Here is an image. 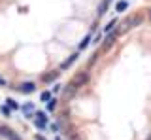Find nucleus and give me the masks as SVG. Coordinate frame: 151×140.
I'll return each instance as SVG.
<instances>
[{
	"instance_id": "7",
	"label": "nucleus",
	"mask_w": 151,
	"mask_h": 140,
	"mask_svg": "<svg viewBox=\"0 0 151 140\" xmlns=\"http://www.w3.org/2000/svg\"><path fill=\"white\" fill-rule=\"evenodd\" d=\"M19 91H21V93H34V91H36V85H34L32 82L21 83V85H19Z\"/></svg>"
},
{
	"instance_id": "6",
	"label": "nucleus",
	"mask_w": 151,
	"mask_h": 140,
	"mask_svg": "<svg viewBox=\"0 0 151 140\" xmlns=\"http://www.w3.org/2000/svg\"><path fill=\"white\" fill-rule=\"evenodd\" d=\"M117 36H119V32H110V34L106 36V40H104L106 42V44H104V49H108L110 45H113V42L117 40Z\"/></svg>"
},
{
	"instance_id": "2",
	"label": "nucleus",
	"mask_w": 151,
	"mask_h": 140,
	"mask_svg": "<svg viewBox=\"0 0 151 140\" xmlns=\"http://www.w3.org/2000/svg\"><path fill=\"white\" fill-rule=\"evenodd\" d=\"M0 134H2L4 138H8V140H23V138L15 133V131L9 129V127H6V125H0Z\"/></svg>"
},
{
	"instance_id": "10",
	"label": "nucleus",
	"mask_w": 151,
	"mask_h": 140,
	"mask_svg": "<svg viewBox=\"0 0 151 140\" xmlns=\"http://www.w3.org/2000/svg\"><path fill=\"white\" fill-rule=\"evenodd\" d=\"M57 76H59V70H57V72H51V74H45V76H42V80H44V82H53Z\"/></svg>"
},
{
	"instance_id": "21",
	"label": "nucleus",
	"mask_w": 151,
	"mask_h": 140,
	"mask_svg": "<svg viewBox=\"0 0 151 140\" xmlns=\"http://www.w3.org/2000/svg\"><path fill=\"white\" fill-rule=\"evenodd\" d=\"M145 140H151V133H149V136H147V138H145Z\"/></svg>"
},
{
	"instance_id": "1",
	"label": "nucleus",
	"mask_w": 151,
	"mask_h": 140,
	"mask_svg": "<svg viewBox=\"0 0 151 140\" xmlns=\"http://www.w3.org/2000/svg\"><path fill=\"white\" fill-rule=\"evenodd\" d=\"M70 83H74V85L79 89V87H83V85H87V83H89V74L81 70V72H78L72 80H70Z\"/></svg>"
},
{
	"instance_id": "17",
	"label": "nucleus",
	"mask_w": 151,
	"mask_h": 140,
	"mask_svg": "<svg viewBox=\"0 0 151 140\" xmlns=\"http://www.w3.org/2000/svg\"><path fill=\"white\" fill-rule=\"evenodd\" d=\"M68 140H81V138H79L78 133H70V134H68Z\"/></svg>"
},
{
	"instance_id": "11",
	"label": "nucleus",
	"mask_w": 151,
	"mask_h": 140,
	"mask_svg": "<svg viewBox=\"0 0 151 140\" xmlns=\"http://www.w3.org/2000/svg\"><path fill=\"white\" fill-rule=\"evenodd\" d=\"M91 40H93V38H91V34H87V36H85V38L81 40V44H79V49H85L89 44H91Z\"/></svg>"
},
{
	"instance_id": "13",
	"label": "nucleus",
	"mask_w": 151,
	"mask_h": 140,
	"mask_svg": "<svg viewBox=\"0 0 151 140\" xmlns=\"http://www.w3.org/2000/svg\"><path fill=\"white\" fill-rule=\"evenodd\" d=\"M40 99L44 100V102H49V100H51V93H49V91H44V93L40 95Z\"/></svg>"
},
{
	"instance_id": "4",
	"label": "nucleus",
	"mask_w": 151,
	"mask_h": 140,
	"mask_svg": "<svg viewBox=\"0 0 151 140\" xmlns=\"http://www.w3.org/2000/svg\"><path fill=\"white\" fill-rule=\"evenodd\" d=\"M36 127H40V129H44L45 125H47V115L44 114V112H36Z\"/></svg>"
},
{
	"instance_id": "20",
	"label": "nucleus",
	"mask_w": 151,
	"mask_h": 140,
	"mask_svg": "<svg viewBox=\"0 0 151 140\" xmlns=\"http://www.w3.org/2000/svg\"><path fill=\"white\" fill-rule=\"evenodd\" d=\"M0 85H6V82H4V80H2V78H0Z\"/></svg>"
},
{
	"instance_id": "5",
	"label": "nucleus",
	"mask_w": 151,
	"mask_h": 140,
	"mask_svg": "<svg viewBox=\"0 0 151 140\" xmlns=\"http://www.w3.org/2000/svg\"><path fill=\"white\" fill-rule=\"evenodd\" d=\"M76 91H78V87H76L74 83H68V85H66V89H64V99L70 100V99L76 95Z\"/></svg>"
},
{
	"instance_id": "3",
	"label": "nucleus",
	"mask_w": 151,
	"mask_h": 140,
	"mask_svg": "<svg viewBox=\"0 0 151 140\" xmlns=\"http://www.w3.org/2000/svg\"><path fill=\"white\" fill-rule=\"evenodd\" d=\"M142 23V15H136V17H129L125 23H123V29H121V32H125V30H129L130 27H136V25H140Z\"/></svg>"
},
{
	"instance_id": "15",
	"label": "nucleus",
	"mask_w": 151,
	"mask_h": 140,
	"mask_svg": "<svg viewBox=\"0 0 151 140\" xmlns=\"http://www.w3.org/2000/svg\"><path fill=\"white\" fill-rule=\"evenodd\" d=\"M55 108H57V100H55V99H51L49 102H47V110H51V112H53Z\"/></svg>"
},
{
	"instance_id": "14",
	"label": "nucleus",
	"mask_w": 151,
	"mask_h": 140,
	"mask_svg": "<svg viewBox=\"0 0 151 140\" xmlns=\"http://www.w3.org/2000/svg\"><path fill=\"white\" fill-rule=\"evenodd\" d=\"M6 104L9 106V108H13V110H17V108H19V104H17V102L13 100V99H6Z\"/></svg>"
},
{
	"instance_id": "22",
	"label": "nucleus",
	"mask_w": 151,
	"mask_h": 140,
	"mask_svg": "<svg viewBox=\"0 0 151 140\" xmlns=\"http://www.w3.org/2000/svg\"><path fill=\"white\" fill-rule=\"evenodd\" d=\"M149 21H151V12H149Z\"/></svg>"
},
{
	"instance_id": "18",
	"label": "nucleus",
	"mask_w": 151,
	"mask_h": 140,
	"mask_svg": "<svg viewBox=\"0 0 151 140\" xmlns=\"http://www.w3.org/2000/svg\"><path fill=\"white\" fill-rule=\"evenodd\" d=\"M23 110H25V112H32V110H34V106H32V104H25V106H23Z\"/></svg>"
},
{
	"instance_id": "8",
	"label": "nucleus",
	"mask_w": 151,
	"mask_h": 140,
	"mask_svg": "<svg viewBox=\"0 0 151 140\" xmlns=\"http://www.w3.org/2000/svg\"><path fill=\"white\" fill-rule=\"evenodd\" d=\"M78 57H79L78 53H72V55H70V57L66 59L63 64H60V68H63V70H64V68H68V66H70V64H72V63H76V61H78Z\"/></svg>"
},
{
	"instance_id": "19",
	"label": "nucleus",
	"mask_w": 151,
	"mask_h": 140,
	"mask_svg": "<svg viewBox=\"0 0 151 140\" xmlns=\"http://www.w3.org/2000/svg\"><path fill=\"white\" fill-rule=\"evenodd\" d=\"M36 140H45V138L42 136V134H36Z\"/></svg>"
},
{
	"instance_id": "16",
	"label": "nucleus",
	"mask_w": 151,
	"mask_h": 140,
	"mask_svg": "<svg viewBox=\"0 0 151 140\" xmlns=\"http://www.w3.org/2000/svg\"><path fill=\"white\" fill-rule=\"evenodd\" d=\"M106 8H108V0L100 4V8H98V13H100V15H102V13H106Z\"/></svg>"
},
{
	"instance_id": "9",
	"label": "nucleus",
	"mask_w": 151,
	"mask_h": 140,
	"mask_svg": "<svg viewBox=\"0 0 151 140\" xmlns=\"http://www.w3.org/2000/svg\"><path fill=\"white\" fill-rule=\"evenodd\" d=\"M127 8H129V4H127V0H119V2L115 4V10H117V12H125Z\"/></svg>"
},
{
	"instance_id": "12",
	"label": "nucleus",
	"mask_w": 151,
	"mask_h": 140,
	"mask_svg": "<svg viewBox=\"0 0 151 140\" xmlns=\"http://www.w3.org/2000/svg\"><path fill=\"white\" fill-rule=\"evenodd\" d=\"M115 25H117V19H113V21H110V23H108L106 27H104V32H106V34H110V32L113 30V27H115Z\"/></svg>"
}]
</instances>
